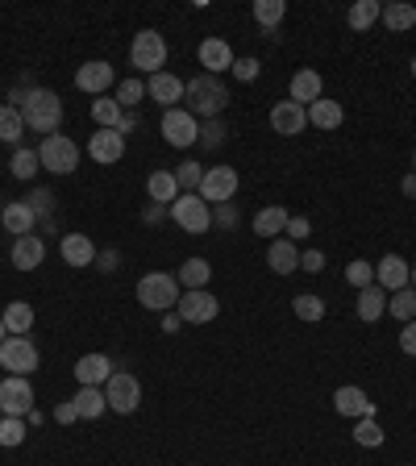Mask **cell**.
<instances>
[{
	"mask_svg": "<svg viewBox=\"0 0 416 466\" xmlns=\"http://www.w3.org/2000/svg\"><path fill=\"white\" fill-rule=\"evenodd\" d=\"M9 258H13V267H17V271H38V267L47 263V241L38 238V233H25V238L13 241Z\"/></svg>",
	"mask_w": 416,
	"mask_h": 466,
	"instance_id": "ac0fdd59",
	"label": "cell"
},
{
	"mask_svg": "<svg viewBox=\"0 0 416 466\" xmlns=\"http://www.w3.org/2000/svg\"><path fill=\"white\" fill-rule=\"evenodd\" d=\"M113 80H117V72H113V63H105V59L83 63L80 72H75V88H80V92H88V96H108Z\"/></svg>",
	"mask_w": 416,
	"mask_h": 466,
	"instance_id": "5bb4252c",
	"label": "cell"
},
{
	"mask_svg": "<svg viewBox=\"0 0 416 466\" xmlns=\"http://www.w3.org/2000/svg\"><path fill=\"white\" fill-rule=\"evenodd\" d=\"M200 180H204V167H200V163H179V171H175V183H179V191H191V188H200Z\"/></svg>",
	"mask_w": 416,
	"mask_h": 466,
	"instance_id": "f6af8a7d",
	"label": "cell"
},
{
	"mask_svg": "<svg viewBox=\"0 0 416 466\" xmlns=\"http://www.w3.org/2000/svg\"><path fill=\"white\" fill-rule=\"evenodd\" d=\"M92 121L100 130H117L121 121H125V108L113 100V96H96L92 100Z\"/></svg>",
	"mask_w": 416,
	"mask_h": 466,
	"instance_id": "d590c367",
	"label": "cell"
},
{
	"mask_svg": "<svg viewBox=\"0 0 416 466\" xmlns=\"http://www.w3.org/2000/svg\"><path fill=\"white\" fill-rule=\"evenodd\" d=\"M9 167H13V175H17V180H34L38 167H42V158H38V150H25V146H21V150L13 155Z\"/></svg>",
	"mask_w": 416,
	"mask_h": 466,
	"instance_id": "b9f144b4",
	"label": "cell"
},
{
	"mask_svg": "<svg viewBox=\"0 0 416 466\" xmlns=\"http://www.w3.org/2000/svg\"><path fill=\"white\" fill-rule=\"evenodd\" d=\"M175 312H179V321L183 325H208V321H216L221 304H216V296L208 292V287H200V292H183Z\"/></svg>",
	"mask_w": 416,
	"mask_h": 466,
	"instance_id": "30bf717a",
	"label": "cell"
},
{
	"mask_svg": "<svg viewBox=\"0 0 416 466\" xmlns=\"http://www.w3.org/2000/svg\"><path fill=\"white\" fill-rule=\"evenodd\" d=\"M287 221H292V213H287L284 204H267V208H259V216H254V233L275 241L287 229Z\"/></svg>",
	"mask_w": 416,
	"mask_h": 466,
	"instance_id": "d4e9b609",
	"label": "cell"
},
{
	"mask_svg": "<svg viewBox=\"0 0 416 466\" xmlns=\"http://www.w3.org/2000/svg\"><path fill=\"white\" fill-rule=\"evenodd\" d=\"M383 17V4L379 0H354L350 4V13H345V25L350 30H358V34H367V30H375V21Z\"/></svg>",
	"mask_w": 416,
	"mask_h": 466,
	"instance_id": "4dcf8cb0",
	"label": "cell"
},
{
	"mask_svg": "<svg viewBox=\"0 0 416 466\" xmlns=\"http://www.w3.org/2000/svg\"><path fill=\"white\" fill-rule=\"evenodd\" d=\"M400 350H404L408 359H416V321H408L404 329H400Z\"/></svg>",
	"mask_w": 416,
	"mask_h": 466,
	"instance_id": "f907efd6",
	"label": "cell"
},
{
	"mask_svg": "<svg viewBox=\"0 0 416 466\" xmlns=\"http://www.w3.org/2000/svg\"><path fill=\"white\" fill-rule=\"evenodd\" d=\"M166 63V42L158 30H142L133 34V47H130V67H138V75H158Z\"/></svg>",
	"mask_w": 416,
	"mask_h": 466,
	"instance_id": "8992f818",
	"label": "cell"
},
{
	"mask_svg": "<svg viewBox=\"0 0 416 466\" xmlns=\"http://www.w3.org/2000/svg\"><path fill=\"white\" fill-rule=\"evenodd\" d=\"M238 188H242V175L233 167H208V171H204V180H200V188H196V196L213 208V204H229V200H233Z\"/></svg>",
	"mask_w": 416,
	"mask_h": 466,
	"instance_id": "ba28073f",
	"label": "cell"
},
{
	"mask_svg": "<svg viewBox=\"0 0 416 466\" xmlns=\"http://www.w3.org/2000/svg\"><path fill=\"white\" fill-rule=\"evenodd\" d=\"M287 100H296V105H317V100H321V92H325V80L317 72H312V67H300L296 75H292V88H287Z\"/></svg>",
	"mask_w": 416,
	"mask_h": 466,
	"instance_id": "44dd1931",
	"label": "cell"
},
{
	"mask_svg": "<svg viewBox=\"0 0 416 466\" xmlns=\"http://www.w3.org/2000/svg\"><path fill=\"white\" fill-rule=\"evenodd\" d=\"M88 155H92L100 167H113V163H121V155H125V138H121L117 130H96L92 142H88Z\"/></svg>",
	"mask_w": 416,
	"mask_h": 466,
	"instance_id": "d6986e66",
	"label": "cell"
},
{
	"mask_svg": "<svg viewBox=\"0 0 416 466\" xmlns=\"http://www.w3.org/2000/svg\"><path fill=\"white\" fill-rule=\"evenodd\" d=\"M166 213H171V221H175L183 233H196V238L213 229V208H208V204H204L196 191H183V196H179V200L171 204Z\"/></svg>",
	"mask_w": 416,
	"mask_h": 466,
	"instance_id": "5b68a950",
	"label": "cell"
},
{
	"mask_svg": "<svg viewBox=\"0 0 416 466\" xmlns=\"http://www.w3.org/2000/svg\"><path fill=\"white\" fill-rule=\"evenodd\" d=\"M412 75H416V59H412Z\"/></svg>",
	"mask_w": 416,
	"mask_h": 466,
	"instance_id": "94428289",
	"label": "cell"
},
{
	"mask_svg": "<svg viewBox=\"0 0 416 466\" xmlns=\"http://www.w3.org/2000/svg\"><path fill=\"white\" fill-rule=\"evenodd\" d=\"M105 400H108V412L130 417V412H138V404H142V379L130 371H113V379L105 383Z\"/></svg>",
	"mask_w": 416,
	"mask_h": 466,
	"instance_id": "52a82bcc",
	"label": "cell"
},
{
	"mask_svg": "<svg viewBox=\"0 0 416 466\" xmlns=\"http://www.w3.org/2000/svg\"><path fill=\"white\" fill-rule=\"evenodd\" d=\"M400 191H404V196H416V171H412V175H404V180H400Z\"/></svg>",
	"mask_w": 416,
	"mask_h": 466,
	"instance_id": "6f0895ef",
	"label": "cell"
},
{
	"mask_svg": "<svg viewBox=\"0 0 416 466\" xmlns=\"http://www.w3.org/2000/svg\"><path fill=\"white\" fill-rule=\"evenodd\" d=\"M412 167H416V155H412Z\"/></svg>",
	"mask_w": 416,
	"mask_h": 466,
	"instance_id": "6125c7cd",
	"label": "cell"
},
{
	"mask_svg": "<svg viewBox=\"0 0 416 466\" xmlns=\"http://www.w3.org/2000/svg\"><path fill=\"white\" fill-rule=\"evenodd\" d=\"M38 158H42V167H47L50 175H72V171L80 167V146H75V138H67V133H50V138H42V146H38Z\"/></svg>",
	"mask_w": 416,
	"mask_h": 466,
	"instance_id": "277c9868",
	"label": "cell"
},
{
	"mask_svg": "<svg viewBox=\"0 0 416 466\" xmlns=\"http://www.w3.org/2000/svg\"><path fill=\"white\" fill-rule=\"evenodd\" d=\"M284 233H287V241H304L312 233V221H309V216H292Z\"/></svg>",
	"mask_w": 416,
	"mask_h": 466,
	"instance_id": "7dc6e473",
	"label": "cell"
},
{
	"mask_svg": "<svg viewBox=\"0 0 416 466\" xmlns=\"http://www.w3.org/2000/svg\"><path fill=\"white\" fill-rule=\"evenodd\" d=\"M0 221H4V229H9V233L25 238V233H34L38 213H34V208H30L25 200H13V204H4V213H0Z\"/></svg>",
	"mask_w": 416,
	"mask_h": 466,
	"instance_id": "4316f807",
	"label": "cell"
},
{
	"mask_svg": "<svg viewBox=\"0 0 416 466\" xmlns=\"http://www.w3.org/2000/svg\"><path fill=\"white\" fill-rule=\"evenodd\" d=\"M408 284H412V287H416V263H412V279H408Z\"/></svg>",
	"mask_w": 416,
	"mask_h": 466,
	"instance_id": "91938a15",
	"label": "cell"
},
{
	"mask_svg": "<svg viewBox=\"0 0 416 466\" xmlns=\"http://www.w3.org/2000/svg\"><path fill=\"white\" fill-rule=\"evenodd\" d=\"M208 279H213V267H208V258H188V263L179 267V287H188V292H200V287H208Z\"/></svg>",
	"mask_w": 416,
	"mask_h": 466,
	"instance_id": "e575fe53",
	"label": "cell"
},
{
	"mask_svg": "<svg viewBox=\"0 0 416 466\" xmlns=\"http://www.w3.org/2000/svg\"><path fill=\"white\" fill-rule=\"evenodd\" d=\"M158 130H163V142L175 146V150H188V146L200 142V121L191 117L188 108H166Z\"/></svg>",
	"mask_w": 416,
	"mask_h": 466,
	"instance_id": "9c48e42d",
	"label": "cell"
},
{
	"mask_svg": "<svg viewBox=\"0 0 416 466\" xmlns=\"http://www.w3.org/2000/svg\"><path fill=\"white\" fill-rule=\"evenodd\" d=\"M354 442L358 445H383V429H379V420L375 417H362L354 425Z\"/></svg>",
	"mask_w": 416,
	"mask_h": 466,
	"instance_id": "ee69618b",
	"label": "cell"
},
{
	"mask_svg": "<svg viewBox=\"0 0 416 466\" xmlns=\"http://www.w3.org/2000/svg\"><path fill=\"white\" fill-rule=\"evenodd\" d=\"M221 133H225V125H221V117H216V121H208V125H200V142L204 146H221L225 142Z\"/></svg>",
	"mask_w": 416,
	"mask_h": 466,
	"instance_id": "681fc988",
	"label": "cell"
},
{
	"mask_svg": "<svg viewBox=\"0 0 416 466\" xmlns=\"http://www.w3.org/2000/svg\"><path fill=\"white\" fill-rule=\"evenodd\" d=\"M345 279H350V284L362 292V287L375 284V263H367V258H354V263L345 267Z\"/></svg>",
	"mask_w": 416,
	"mask_h": 466,
	"instance_id": "7bdbcfd3",
	"label": "cell"
},
{
	"mask_svg": "<svg viewBox=\"0 0 416 466\" xmlns=\"http://www.w3.org/2000/svg\"><path fill=\"white\" fill-rule=\"evenodd\" d=\"M183 100H188L191 117L216 121L221 113H225V105H229V92H225V84H221L216 75H196V80H188V92H183Z\"/></svg>",
	"mask_w": 416,
	"mask_h": 466,
	"instance_id": "6da1fadb",
	"label": "cell"
},
{
	"mask_svg": "<svg viewBox=\"0 0 416 466\" xmlns=\"http://www.w3.org/2000/svg\"><path fill=\"white\" fill-rule=\"evenodd\" d=\"M75 379H80V387H100V383H108L113 379L108 354H83V359L75 362Z\"/></svg>",
	"mask_w": 416,
	"mask_h": 466,
	"instance_id": "7402d4cb",
	"label": "cell"
},
{
	"mask_svg": "<svg viewBox=\"0 0 416 466\" xmlns=\"http://www.w3.org/2000/svg\"><path fill=\"white\" fill-rule=\"evenodd\" d=\"M300 271H309V275H321V271H325V254H321V250H304V254H300Z\"/></svg>",
	"mask_w": 416,
	"mask_h": 466,
	"instance_id": "c3c4849f",
	"label": "cell"
},
{
	"mask_svg": "<svg viewBox=\"0 0 416 466\" xmlns=\"http://www.w3.org/2000/svg\"><path fill=\"white\" fill-rule=\"evenodd\" d=\"M267 267H271L275 275H292V271H300V250H296V241L275 238L271 246H267Z\"/></svg>",
	"mask_w": 416,
	"mask_h": 466,
	"instance_id": "603a6c76",
	"label": "cell"
},
{
	"mask_svg": "<svg viewBox=\"0 0 416 466\" xmlns=\"http://www.w3.org/2000/svg\"><path fill=\"white\" fill-rule=\"evenodd\" d=\"M59 250H63V258H67V267H92L96 263V246L88 233H63Z\"/></svg>",
	"mask_w": 416,
	"mask_h": 466,
	"instance_id": "cb8c5ba5",
	"label": "cell"
},
{
	"mask_svg": "<svg viewBox=\"0 0 416 466\" xmlns=\"http://www.w3.org/2000/svg\"><path fill=\"white\" fill-rule=\"evenodd\" d=\"M34 408V387L21 375H4L0 379V412L4 417H25Z\"/></svg>",
	"mask_w": 416,
	"mask_h": 466,
	"instance_id": "7c38bea8",
	"label": "cell"
},
{
	"mask_svg": "<svg viewBox=\"0 0 416 466\" xmlns=\"http://www.w3.org/2000/svg\"><path fill=\"white\" fill-rule=\"evenodd\" d=\"M117 250H105V254H96V263H100V271H117Z\"/></svg>",
	"mask_w": 416,
	"mask_h": 466,
	"instance_id": "11a10c76",
	"label": "cell"
},
{
	"mask_svg": "<svg viewBox=\"0 0 416 466\" xmlns=\"http://www.w3.org/2000/svg\"><path fill=\"white\" fill-rule=\"evenodd\" d=\"M50 200H55L50 191H34V196H30V200H25V204H30V208H34V213L42 216V213H47V208H50Z\"/></svg>",
	"mask_w": 416,
	"mask_h": 466,
	"instance_id": "f5cc1de1",
	"label": "cell"
},
{
	"mask_svg": "<svg viewBox=\"0 0 416 466\" xmlns=\"http://www.w3.org/2000/svg\"><path fill=\"white\" fill-rule=\"evenodd\" d=\"M271 130L279 133V138H296V133L309 130V108L296 105V100H279V105L271 108Z\"/></svg>",
	"mask_w": 416,
	"mask_h": 466,
	"instance_id": "4fadbf2b",
	"label": "cell"
},
{
	"mask_svg": "<svg viewBox=\"0 0 416 466\" xmlns=\"http://www.w3.org/2000/svg\"><path fill=\"white\" fill-rule=\"evenodd\" d=\"M72 404H75V412H80V420H96V417H105L108 412V400H105L100 387H80Z\"/></svg>",
	"mask_w": 416,
	"mask_h": 466,
	"instance_id": "d6a6232c",
	"label": "cell"
},
{
	"mask_svg": "<svg viewBox=\"0 0 416 466\" xmlns=\"http://www.w3.org/2000/svg\"><path fill=\"white\" fill-rule=\"evenodd\" d=\"M0 367L9 375H30L38 371V346L30 337H4V346H0Z\"/></svg>",
	"mask_w": 416,
	"mask_h": 466,
	"instance_id": "8fae6325",
	"label": "cell"
},
{
	"mask_svg": "<svg viewBox=\"0 0 416 466\" xmlns=\"http://www.w3.org/2000/svg\"><path fill=\"white\" fill-rule=\"evenodd\" d=\"M183 329V321H179V312L171 309V312H163V334H179Z\"/></svg>",
	"mask_w": 416,
	"mask_h": 466,
	"instance_id": "db71d44e",
	"label": "cell"
},
{
	"mask_svg": "<svg viewBox=\"0 0 416 466\" xmlns=\"http://www.w3.org/2000/svg\"><path fill=\"white\" fill-rule=\"evenodd\" d=\"M196 55H200L204 75H221V72H229V67H233V50H229L225 38H204Z\"/></svg>",
	"mask_w": 416,
	"mask_h": 466,
	"instance_id": "ffe728a7",
	"label": "cell"
},
{
	"mask_svg": "<svg viewBox=\"0 0 416 466\" xmlns=\"http://www.w3.org/2000/svg\"><path fill=\"white\" fill-rule=\"evenodd\" d=\"M287 17L284 0H254V21H259L262 38H279V25Z\"/></svg>",
	"mask_w": 416,
	"mask_h": 466,
	"instance_id": "484cf974",
	"label": "cell"
},
{
	"mask_svg": "<svg viewBox=\"0 0 416 466\" xmlns=\"http://www.w3.org/2000/svg\"><path fill=\"white\" fill-rule=\"evenodd\" d=\"M408 279H412V267L400 258V254H383L379 263H375V284L392 296V292H400V287H408Z\"/></svg>",
	"mask_w": 416,
	"mask_h": 466,
	"instance_id": "e0dca14e",
	"label": "cell"
},
{
	"mask_svg": "<svg viewBox=\"0 0 416 466\" xmlns=\"http://www.w3.org/2000/svg\"><path fill=\"white\" fill-rule=\"evenodd\" d=\"M0 321H4L9 337H25V334H30V325H34V309H30L25 300H13L9 309L0 312Z\"/></svg>",
	"mask_w": 416,
	"mask_h": 466,
	"instance_id": "836d02e7",
	"label": "cell"
},
{
	"mask_svg": "<svg viewBox=\"0 0 416 466\" xmlns=\"http://www.w3.org/2000/svg\"><path fill=\"white\" fill-rule=\"evenodd\" d=\"M142 96H146L142 75H133V80H121L117 92H113V100H117L121 108H138V105H142Z\"/></svg>",
	"mask_w": 416,
	"mask_h": 466,
	"instance_id": "ab89813d",
	"label": "cell"
},
{
	"mask_svg": "<svg viewBox=\"0 0 416 466\" xmlns=\"http://www.w3.org/2000/svg\"><path fill=\"white\" fill-rule=\"evenodd\" d=\"M183 92H188V84H183L179 75H171V72H158V75L146 80V96H150L155 105H163V113H166V108H179Z\"/></svg>",
	"mask_w": 416,
	"mask_h": 466,
	"instance_id": "9a60e30c",
	"label": "cell"
},
{
	"mask_svg": "<svg viewBox=\"0 0 416 466\" xmlns=\"http://www.w3.org/2000/svg\"><path fill=\"white\" fill-rule=\"evenodd\" d=\"M216 225H233V208H229V204H221V213H216Z\"/></svg>",
	"mask_w": 416,
	"mask_h": 466,
	"instance_id": "9f6ffc18",
	"label": "cell"
},
{
	"mask_svg": "<svg viewBox=\"0 0 416 466\" xmlns=\"http://www.w3.org/2000/svg\"><path fill=\"white\" fill-rule=\"evenodd\" d=\"M292 312H296L300 321L317 325L325 317V300L317 296V292H300V296H292Z\"/></svg>",
	"mask_w": 416,
	"mask_h": 466,
	"instance_id": "74e56055",
	"label": "cell"
},
{
	"mask_svg": "<svg viewBox=\"0 0 416 466\" xmlns=\"http://www.w3.org/2000/svg\"><path fill=\"white\" fill-rule=\"evenodd\" d=\"M392 34H408L416 25V4H408V0H392V4H383V17H379Z\"/></svg>",
	"mask_w": 416,
	"mask_h": 466,
	"instance_id": "1f68e13d",
	"label": "cell"
},
{
	"mask_svg": "<svg viewBox=\"0 0 416 466\" xmlns=\"http://www.w3.org/2000/svg\"><path fill=\"white\" fill-rule=\"evenodd\" d=\"M358 321H367V325H375L383 317V312H387V292H383L379 284H370V287H362V292H358Z\"/></svg>",
	"mask_w": 416,
	"mask_h": 466,
	"instance_id": "83f0119b",
	"label": "cell"
},
{
	"mask_svg": "<svg viewBox=\"0 0 416 466\" xmlns=\"http://www.w3.org/2000/svg\"><path fill=\"white\" fill-rule=\"evenodd\" d=\"M55 420H59V425H72V420H80V412H75L72 400H63V404L55 408Z\"/></svg>",
	"mask_w": 416,
	"mask_h": 466,
	"instance_id": "816d5d0a",
	"label": "cell"
},
{
	"mask_svg": "<svg viewBox=\"0 0 416 466\" xmlns=\"http://www.w3.org/2000/svg\"><path fill=\"white\" fill-rule=\"evenodd\" d=\"M25 433H30L25 417H4L0 420V445H4V450H17V445L25 442Z\"/></svg>",
	"mask_w": 416,
	"mask_h": 466,
	"instance_id": "60d3db41",
	"label": "cell"
},
{
	"mask_svg": "<svg viewBox=\"0 0 416 466\" xmlns=\"http://www.w3.org/2000/svg\"><path fill=\"white\" fill-rule=\"evenodd\" d=\"M21 133H25V117H21V108L0 105V142H21Z\"/></svg>",
	"mask_w": 416,
	"mask_h": 466,
	"instance_id": "f35d334b",
	"label": "cell"
},
{
	"mask_svg": "<svg viewBox=\"0 0 416 466\" xmlns=\"http://www.w3.org/2000/svg\"><path fill=\"white\" fill-rule=\"evenodd\" d=\"M345 121V108L342 100H317V105H309V125H317V130H342Z\"/></svg>",
	"mask_w": 416,
	"mask_h": 466,
	"instance_id": "f1b7e54d",
	"label": "cell"
},
{
	"mask_svg": "<svg viewBox=\"0 0 416 466\" xmlns=\"http://www.w3.org/2000/svg\"><path fill=\"white\" fill-rule=\"evenodd\" d=\"M4 337H9V329H4V321H0V346H4Z\"/></svg>",
	"mask_w": 416,
	"mask_h": 466,
	"instance_id": "680465c9",
	"label": "cell"
},
{
	"mask_svg": "<svg viewBox=\"0 0 416 466\" xmlns=\"http://www.w3.org/2000/svg\"><path fill=\"white\" fill-rule=\"evenodd\" d=\"M183 296V287H179L175 275H163V271H150V275L138 279V300H142V309L150 312H171Z\"/></svg>",
	"mask_w": 416,
	"mask_h": 466,
	"instance_id": "3957f363",
	"label": "cell"
},
{
	"mask_svg": "<svg viewBox=\"0 0 416 466\" xmlns=\"http://www.w3.org/2000/svg\"><path fill=\"white\" fill-rule=\"evenodd\" d=\"M146 191H150V200L163 204V208H171V204L183 196V191H179V183H175V171H155V175L146 180Z\"/></svg>",
	"mask_w": 416,
	"mask_h": 466,
	"instance_id": "f546056e",
	"label": "cell"
},
{
	"mask_svg": "<svg viewBox=\"0 0 416 466\" xmlns=\"http://www.w3.org/2000/svg\"><path fill=\"white\" fill-rule=\"evenodd\" d=\"M0 420H4V412H0Z\"/></svg>",
	"mask_w": 416,
	"mask_h": 466,
	"instance_id": "be15d7a7",
	"label": "cell"
},
{
	"mask_svg": "<svg viewBox=\"0 0 416 466\" xmlns=\"http://www.w3.org/2000/svg\"><path fill=\"white\" fill-rule=\"evenodd\" d=\"M21 117H25V130L34 133H55L63 121V100L59 92H50V88H30V96H25L21 105Z\"/></svg>",
	"mask_w": 416,
	"mask_h": 466,
	"instance_id": "7a4b0ae2",
	"label": "cell"
},
{
	"mask_svg": "<svg viewBox=\"0 0 416 466\" xmlns=\"http://www.w3.org/2000/svg\"><path fill=\"white\" fill-rule=\"evenodd\" d=\"M229 72L238 75L242 84H254V80L262 75V63H259V59H250V55H242V59H233V67H229Z\"/></svg>",
	"mask_w": 416,
	"mask_h": 466,
	"instance_id": "bcb514c9",
	"label": "cell"
},
{
	"mask_svg": "<svg viewBox=\"0 0 416 466\" xmlns=\"http://www.w3.org/2000/svg\"><path fill=\"white\" fill-rule=\"evenodd\" d=\"M333 408H337V417H375V400H370L362 387H354V383H345V387H337L333 392Z\"/></svg>",
	"mask_w": 416,
	"mask_h": 466,
	"instance_id": "2e32d148",
	"label": "cell"
},
{
	"mask_svg": "<svg viewBox=\"0 0 416 466\" xmlns=\"http://www.w3.org/2000/svg\"><path fill=\"white\" fill-rule=\"evenodd\" d=\"M387 312L404 325L416 321V287L408 284V287H400V292H392V296H387Z\"/></svg>",
	"mask_w": 416,
	"mask_h": 466,
	"instance_id": "8d00e7d4",
	"label": "cell"
}]
</instances>
